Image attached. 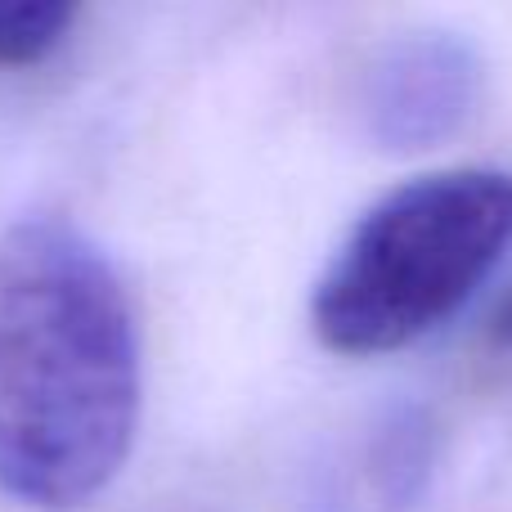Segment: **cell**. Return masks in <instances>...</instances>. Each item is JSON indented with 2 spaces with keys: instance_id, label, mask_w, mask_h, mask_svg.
I'll return each mask as SVG.
<instances>
[{
  "instance_id": "3957f363",
  "label": "cell",
  "mask_w": 512,
  "mask_h": 512,
  "mask_svg": "<svg viewBox=\"0 0 512 512\" xmlns=\"http://www.w3.org/2000/svg\"><path fill=\"white\" fill-rule=\"evenodd\" d=\"M481 95V63L450 32H405L373 50L360 72L355 108L382 149H432L472 117Z\"/></svg>"
},
{
  "instance_id": "5b68a950",
  "label": "cell",
  "mask_w": 512,
  "mask_h": 512,
  "mask_svg": "<svg viewBox=\"0 0 512 512\" xmlns=\"http://www.w3.org/2000/svg\"><path fill=\"white\" fill-rule=\"evenodd\" d=\"M490 342H495V346H508V351H512V292H508L504 301H499L495 319H490Z\"/></svg>"
},
{
  "instance_id": "7a4b0ae2",
  "label": "cell",
  "mask_w": 512,
  "mask_h": 512,
  "mask_svg": "<svg viewBox=\"0 0 512 512\" xmlns=\"http://www.w3.org/2000/svg\"><path fill=\"white\" fill-rule=\"evenodd\" d=\"M512 248V171L450 167L391 189L342 239L310 292L333 355L414 346L495 274Z\"/></svg>"
},
{
  "instance_id": "277c9868",
  "label": "cell",
  "mask_w": 512,
  "mask_h": 512,
  "mask_svg": "<svg viewBox=\"0 0 512 512\" xmlns=\"http://www.w3.org/2000/svg\"><path fill=\"white\" fill-rule=\"evenodd\" d=\"M77 5L59 0H0V72L41 68L72 36Z\"/></svg>"
},
{
  "instance_id": "6da1fadb",
  "label": "cell",
  "mask_w": 512,
  "mask_h": 512,
  "mask_svg": "<svg viewBox=\"0 0 512 512\" xmlns=\"http://www.w3.org/2000/svg\"><path fill=\"white\" fill-rule=\"evenodd\" d=\"M140 423V333L86 230L27 216L0 234V495L77 508L122 472Z\"/></svg>"
}]
</instances>
